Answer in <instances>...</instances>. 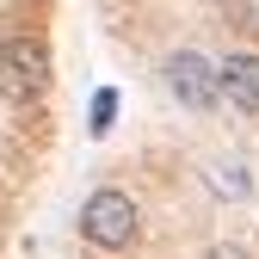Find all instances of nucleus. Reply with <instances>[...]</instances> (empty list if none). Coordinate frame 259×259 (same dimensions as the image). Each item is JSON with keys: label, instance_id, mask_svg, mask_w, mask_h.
<instances>
[{"label": "nucleus", "instance_id": "f257e3e1", "mask_svg": "<svg viewBox=\"0 0 259 259\" xmlns=\"http://www.w3.org/2000/svg\"><path fill=\"white\" fill-rule=\"evenodd\" d=\"M56 80V56L44 37H31V31H13V37H0V99L13 105H37Z\"/></svg>", "mask_w": 259, "mask_h": 259}, {"label": "nucleus", "instance_id": "f03ea898", "mask_svg": "<svg viewBox=\"0 0 259 259\" xmlns=\"http://www.w3.org/2000/svg\"><path fill=\"white\" fill-rule=\"evenodd\" d=\"M142 235V210L130 191L117 185H99V191H87V204H80V241L87 247H99V253H130Z\"/></svg>", "mask_w": 259, "mask_h": 259}, {"label": "nucleus", "instance_id": "7ed1b4c3", "mask_svg": "<svg viewBox=\"0 0 259 259\" xmlns=\"http://www.w3.org/2000/svg\"><path fill=\"white\" fill-rule=\"evenodd\" d=\"M160 80H167L173 105H179V111H191V117H204V111H216V105H222L216 62H210L204 50H173L167 62H160Z\"/></svg>", "mask_w": 259, "mask_h": 259}, {"label": "nucleus", "instance_id": "20e7f679", "mask_svg": "<svg viewBox=\"0 0 259 259\" xmlns=\"http://www.w3.org/2000/svg\"><path fill=\"white\" fill-rule=\"evenodd\" d=\"M216 80H222V105L241 111V117H259V56L253 50H235L216 62Z\"/></svg>", "mask_w": 259, "mask_h": 259}, {"label": "nucleus", "instance_id": "39448f33", "mask_svg": "<svg viewBox=\"0 0 259 259\" xmlns=\"http://www.w3.org/2000/svg\"><path fill=\"white\" fill-rule=\"evenodd\" d=\"M117 105H123V93H117V87H99V93L87 99V136H93V142L117 130Z\"/></svg>", "mask_w": 259, "mask_h": 259}, {"label": "nucleus", "instance_id": "423d86ee", "mask_svg": "<svg viewBox=\"0 0 259 259\" xmlns=\"http://www.w3.org/2000/svg\"><path fill=\"white\" fill-rule=\"evenodd\" d=\"M204 259H247V247H235V241H216Z\"/></svg>", "mask_w": 259, "mask_h": 259}]
</instances>
